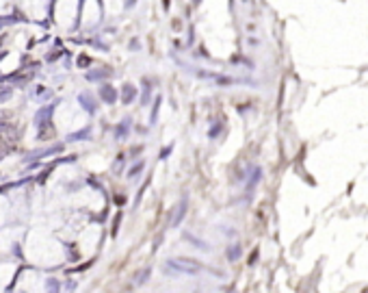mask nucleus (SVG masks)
<instances>
[{
  "instance_id": "4468645a",
  "label": "nucleus",
  "mask_w": 368,
  "mask_h": 293,
  "mask_svg": "<svg viewBox=\"0 0 368 293\" xmlns=\"http://www.w3.org/2000/svg\"><path fill=\"white\" fill-rule=\"evenodd\" d=\"M89 131H82V133H76V135H70V139H80V137H87Z\"/></svg>"
},
{
  "instance_id": "f03ea898",
  "label": "nucleus",
  "mask_w": 368,
  "mask_h": 293,
  "mask_svg": "<svg viewBox=\"0 0 368 293\" xmlns=\"http://www.w3.org/2000/svg\"><path fill=\"white\" fill-rule=\"evenodd\" d=\"M100 96H102V100L106 104H115L117 102V91L113 85H102L100 87Z\"/></svg>"
},
{
  "instance_id": "f8f14e48",
  "label": "nucleus",
  "mask_w": 368,
  "mask_h": 293,
  "mask_svg": "<svg viewBox=\"0 0 368 293\" xmlns=\"http://www.w3.org/2000/svg\"><path fill=\"white\" fill-rule=\"evenodd\" d=\"M89 63H91V61H89V57H85V54H80V57H78V66H80V68H87Z\"/></svg>"
},
{
  "instance_id": "9d476101",
  "label": "nucleus",
  "mask_w": 368,
  "mask_h": 293,
  "mask_svg": "<svg viewBox=\"0 0 368 293\" xmlns=\"http://www.w3.org/2000/svg\"><path fill=\"white\" fill-rule=\"evenodd\" d=\"M9 98H11V89H9V87L0 89V102H3V100H9Z\"/></svg>"
},
{
  "instance_id": "9b49d317",
  "label": "nucleus",
  "mask_w": 368,
  "mask_h": 293,
  "mask_svg": "<svg viewBox=\"0 0 368 293\" xmlns=\"http://www.w3.org/2000/svg\"><path fill=\"white\" fill-rule=\"evenodd\" d=\"M141 170H143V163H136V165L130 170V174H128V176H130V178H134V176H136V174H139Z\"/></svg>"
},
{
  "instance_id": "ddd939ff",
  "label": "nucleus",
  "mask_w": 368,
  "mask_h": 293,
  "mask_svg": "<svg viewBox=\"0 0 368 293\" xmlns=\"http://www.w3.org/2000/svg\"><path fill=\"white\" fill-rule=\"evenodd\" d=\"M147 276H150V269H145L143 274H139V278H136V282H145V280H147Z\"/></svg>"
},
{
  "instance_id": "0eeeda50",
  "label": "nucleus",
  "mask_w": 368,
  "mask_h": 293,
  "mask_svg": "<svg viewBox=\"0 0 368 293\" xmlns=\"http://www.w3.org/2000/svg\"><path fill=\"white\" fill-rule=\"evenodd\" d=\"M238 256H241V245H238V243H234L232 248L227 250V259H229V261H236Z\"/></svg>"
},
{
  "instance_id": "423d86ee",
  "label": "nucleus",
  "mask_w": 368,
  "mask_h": 293,
  "mask_svg": "<svg viewBox=\"0 0 368 293\" xmlns=\"http://www.w3.org/2000/svg\"><path fill=\"white\" fill-rule=\"evenodd\" d=\"M184 215H187V200H182V202H180L178 213L173 215V222H171V224H173V226H178V224L182 222V217H184Z\"/></svg>"
},
{
  "instance_id": "20e7f679",
  "label": "nucleus",
  "mask_w": 368,
  "mask_h": 293,
  "mask_svg": "<svg viewBox=\"0 0 368 293\" xmlns=\"http://www.w3.org/2000/svg\"><path fill=\"white\" fill-rule=\"evenodd\" d=\"M136 96V89L132 85H124V91H122V100H124V104H130L132 100Z\"/></svg>"
},
{
  "instance_id": "7ed1b4c3",
  "label": "nucleus",
  "mask_w": 368,
  "mask_h": 293,
  "mask_svg": "<svg viewBox=\"0 0 368 293\" xmlns=\"http://www.w3.org/2000/svg\"><path fill=\"white\" fill-rule=\"evenodd\" d=\"M37 135H39V139H41V141H45V139H50V137L54 135V128L50 126V122L39 124V126H37Z\"/></svg>"
},
{
  "instance_id": "1a4fd4ad",
  "label": "nucleus",
  "mask_w": 368,
  "mask_h": 293,
  "mask_svg": "<svg viewBox=\"0 0 368 293\" xmlns=\"http://www.w3.org/2000/svg\"><path fill=\"white\" fill-rule=\"evenodd\" d=\"M45 289H48V293H59V280L50 278L48 282H45Z\"/></svg>"
},
{
  "instance_id": "6e6552de",
  "label": "nucleus",
  "mask_w": 368,
  "mask_h": 293,
  "mask_svg": "<svg viewBox=\"0 0 368 293\" xmlns=\"http://www.w3.org/2000/svg\"><path fill=\"white\" fill-rule=\"evenodd\" d=\"M187 239L191 241V245H195V248H199V250H204V252H208V245L204 243V241H199V239H195V237H191V235H184Z\"/></svg>"
},
{
  "instance_id": "2eb2a0df",
  "label": "nucleus",
  "mask_w": 368,
  "mask_h": 293,
  "mask_svg": "<svg viewBox=\"0 0 368 293\" xmlns=\"http://www.w3.org/2000/svg\"><path fill=\"white\" fill-rule=\"evenodd\" d=\"M126 5H128V7H132V5H134V0H126Z\"/></svg>"
},
{
  "instance_id": "39448f33",
  "label": "nucleus",
  "mask_w": 368,
  "mask_h": 293,
  "mask_svg": "<svg viewBox=\"0 0 368 293\" xmlns=\"http://www.w3.org/2000/svg\"><path fill=\"white\" fill-rule=\"evenodd\" d=\"M80 102H82V109H85V111L96 113V102H94V98H91V96L82 94V96H80Z\"/></svg>"
},
{
  "instance_id": "f257e3e1",
  "label": "nucleus",
  "mask_w": 368,
  "mask_h": 293,
  "mask_svg": "<svg viewBox=\"0 0 368 293\" xmlns=\"http://www.w3.org/2000/svg\"><path fill=\"white\" fill-rule=\"evenodd\" d=\"M201 263L195 259H187V256H180V259H171L165 265V271L167 274H176V276H193V274H199Z\"/></svg>"
}]
</instances>
